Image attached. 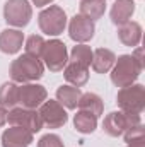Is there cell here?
Wrapping results in <instances>:
<instances>
[{
	"label": "cell",
	"mask_w": 145,
	"mask_h": 147,
	"mask_svg": "<svg viewBox=\"0 0 145 147\" xmlns=\"http://www.w3.org/2000/svg\"><path fill=\"white\" fill-rule=\"evenodd\" d=\"M39 29L48 36H58L67 28V14L58 5H50L38 16Z\"/></svg>",
	"instance_id": "277c9868"
},
{
	"label": "cell",
	"mask_w": 145,
	"mask_h": 147,
	"mask_svg": "<svg viewBox=\"0 0 145 147\" xmlns=\"http://www.w3.org/2000/svg\"><path fill=\"white\" fill-rule=\"evenodd\" d=\"M126 128L128 121H126V113L123 111H111L103 121V130L109 137H119L125 134Z\"/></svg>",
	"instance_id": "7c38bea8"
},
{
	"label": "cell",
	"mask_w": 145,
	"mask_h": 147,
	"mask_svg": "<svg viewBox=\"0 0 145 147\" xmlns=\"http://www.w3.org/2000/svg\"><path fill=\"white\" fill-rule=\"evenodd\" d=\"M116 62V55L108 48H97L92 51V69L97 74H108Z\"/></svg>",
	"instance_id": "2e32d148"
},
{
	"label": "cell",
	"mask_w": 145,
	"mask_h": 147,
	"mask_svg": "<svg viewBox=\"0 0 145 147\" xmlns=\"http://www.w3.org/2000/svg\"><path fill=\"white\" fill-rule=\"evenodd\" d=\"M7 121L12 127H22L29 130L31 134H36L43 128L39 113L36 110H28V108H12L10 113H7Z\"/></svg>",
	"instance_id": "52a82bcc"
},
{
	"label": "cell",
	"mask_w": 145,
	"mask_h": 147,
	"mask_svg": "<svg viewBox=\"0 0 145 147\" xmlns=\"http://www.w3.org/2000/svg\"><path fill=\"white\" fill-rule=\"evenodd\" d=\"M135 12V2L133 0H116L111 7V21L116 26H121L132 19Z\"/></svg>",
	"instance_id": "9a60e30c"
},
{
	"label": "cell",
	"mask_w": 145,
	"mask_h": 147,
	"mask_svg": "<svg viewBox=\"0 0 145 147\" xmlns=\"http://www.w3.org/2000/svg\"><path fill=\"white\" fill-rule=\"evenodd\" d=\"M116 103L123 113L140 115L145 108V87L142 84H132L121 87L116 96Z\"/></svg>",
	"instance_id": "3957f363"
},
{
	"label": "cell",
	"mask_w": 145,
	"mask_h": 147,
	"mask_svg": "<svg viewBox=\"0 0 145 147\" xmlns=\"http://www.w3.org/2000/svg\"><path fill=\"white\" fill-rule=\"evenodd\" d=\"M33 134L22 127H10L2 134V147H29Z\"/></svg>",
	"instance_id": "8fae6325"
},
{
	"label": "cell",
	"mask_w": 145,
	"mask_h": 147,
	"mask_svg": "<svg viewBox=\"0 0 145 147\" xmlns=\"http://www.w3.org/2000/svg\"><path fill=\"white\" fill-rule=\"evenodd\" d=\"M70 60L73 63H79V65H84V67H91L92 63V50L91 46H85V45H75L72 48V53H70Z\"/></svg>",
	"instance_id": "603a6c76"
},
{
	"label": "cell",
	"mask_w": 145,
	"mask_h": 147,
	"mask_svg": "<svg viewBox=\"0 0 145 147\" xmlns=\"http://www.w3.org/2000/svg\"><path fill=\"white\" fill-rule=\"evenodd\" d=\"M41 57L44 60V65L51 72H60V70H63V67L68 62L67 45L60 39H50V41L44 43Z\"/></svg>",
	"instance_id": "5b68a950"
},
{
	"label": "cell",
	"mask_w": 145,
	"mask_h": 147,
	"mask_svg": "<svg viewBox=\"0 0 145 147\" xmlns=\"http://www.w3.org/2000/svg\"><path fill=\"white\" fill-rule=\"evenodd\" d=\"M77 106H79L80 111H87V113L94 115L96 118L101 116V115H103V110H104L103 99H101L97 94H94V92H85V94H82Z\"/></svg>",
	"instance_id": "d6986e66"
},
{
	"label": "cell",
	"mask_w": 145,
	"mask_h": 147,
	"mask_svg": "<svg viewBox=\"0 0 145 147\" xmlns=\"http://www.w3.org/2000/svg\"><path fill=\"white\" fill-rule=\"evenodd\" d=\"M44 39L41 36H38V34H33V36L28 38V41H26V55H31V57H36L39 58L41 57V53H43V48H44Z\"/></svg>",
	"instance_id": "cb8c5ba5"
},
{
	"label": "cell",
	"mask_w": 145,
	"mask_h": 147,
	"mask_svg": "<svg viewBox=\"0 0 145 147\" xmlns=\"http://www.w3.org/2000/svg\"><path fill=\"white\" fill-rule=\"evenodd\" d=\"M38 113L41 116V121L46 127H50V128H60L68 120V115H67V111L63 110V106L58 101H53V99L44 101Z\"/></svg>",
	"instance_id": "ba28073f"
},
{
	"label": "cell",
	"mask_w": 145,
	"mask_h": 147,
	"mask_svg": "<svg viewBox=\"0 0 145 147\" xmlns=\"http://www.w3.org/2000/svg\"><path fill=\"white\" fill-rule=\"evenodd\" d=\"M33 2H34V5H36V7H44V5L51 3L53 0H33Z\"/></svg>",
	"instance_id": "f1b7e54d"
},
{
	"label": "cell",
	"mask_w": 145,
	"mask_h": 147,
	"mask_svg": "<svg viewBox=\"0 0 145 147\" xmlns=\"http://www.w3.org/2000/svg\"><path fill=\"white\" fill-rule=\"evenodd\" d=\"M125 140L126 142H132V140H137V139H142L144 137V125H137V127H132V128H126L125 130Z\"/></svg>",
	"instance_id": "484cf974"
},
{
	"label": "cell",
	"mask_w": 145,
	"mask_h": 147,
	"mask_svg": "<svg viewBox=\"0 0 145 147\" xmlns=\"http://www.w3.org/2000/svg\"><path fill=\"white\" fill-rule=\"evenodd\" d=\"M33 17V7L28 0H7L3 5V19L7 24L24 28Z\"/></svg>",
	"instance_id": "8992f818"
},
{
	"label": "cell",
	"mask_w": 145,
	"mask_h": 147,
	"mask_svg": "<svg viewBox=\"0 0 145 147\" xmlns=\"http://www.w3.org/2000/svg\"><path fill=\"white\" fill-rule=\"evenodd\" d=\"M80 96H82V92L75 86H62V87L56 89V101L62 106L68 108V110H75L77 108Z\"/></svg>",
	"instance_id": "e0dca14e"
},
{
	"label": "cell",
	"mask_w": 145,
	"mask_h": 147,
	"mask_svg": "<svg viewBox=\"0 0 145 147\" xmlns=\"http://www.w3.org/2000/svg\"><path fill=\"white\" fill-rule=\"evenodd\" d=\"M38 147H63V142L58 135L55 134H46L39 139L38 142Z\"/></svg>",
	"instance_id": "d4e9b609"
},
{
	"label": "cell",
	"mask_w": 145,
	"mask_h": 147,
	"mask_svg": "<svg viewBox=\"0 0 145 147\" xmlns=\"http://www.w3.org/2000/svg\"><path fill=\"white\" fill-rule=\"evenodd\" d=\"M118 38L125 46H138L142 39V26L135 21H128L121 26H118Z\"/></svg>",
	"instance_id": "5bb4252c"
},
{
	"label": "cell",
	"mask_w": 145,
	"mask_h": 147,
	"mask_svg": "<svg viewBox=\"0 0 145 147\" xmlns=\"http://www.w3.org/2000/svg\"><path fill=\"white\" fill-rule=\"evenodd\" d=\"M63 75H65L67 82H70L75 87H80V86H84L89 80V69L84 67V65H79V63L70 62L68 65H65Z\"/></svg>",
	"instance_id": "ac0fdd59"
},
{
	"label": "cell",
	"mask_w": 145,
	"mask_h": 147,
	"mask_svg": "<svg viewBox=\"0 0 145 147\" xmlns=\"http://www.w3.org/2000/svg\"><path fill=\"white\" fill-rule=\"evenodd\" d=\"M10 79L14 82L24 84V82H33L43 77L44 67L41 63V60L31 55H21L19 58H15L10 63Z\"/></svg>",
	"instance_id": "6da1fadb"
},
{
	"label": "cell",
	"mask_w": 145,
	"mask_h": 147,
	"mask_svg": "<svg viewBox=\"0 0 145 147\" xmlns=\"http://www.w3.org/2000/svg\"><path fill=\"white\" fill-rule=\"evenodd\" d=\"M96 33V26H94V21L84 17V16H73L70 19V24H68V34L73 41L77 43H85V41H91L94 38Z\"/></svg>",
	"instance_id": "30bf717a"
},
{
	"label": "cell",
	"mask_w": 145,
	"mask_h": 147,
	"mask_svg": "<svg viewBox=\"0 0 145 147\" xmlns=\"http://www.w3.org/2000/svg\"><path fill=\"white\" fill-rule=\"evenodd\" d=\"M7 123V110L0 106V127H3Z\"/></svg>",
	"instance_id": "83f0119b"
},
{
	"label": "cell",
	"mask_w": 145,
	"mask_h": 147,
	"mask_svg": "<svg viewBox=\"0 0 145 147\" xmlns=\"http://www.w3.org/2000/svg\"><path fill=\"white\" fill-rule=\"evenodd\" d=\"M19 103V86L15 82H5L0 86V106L12 110Z\"/></svg>",
	"instance_id": "ffe728a7"
},
{
	"label": "cell",
	"mask_w": 145,
	"mask_h": 147,
	"mask_svg": "<svg viewBox=\"0 0 145 147\" xmlns=\"http://www.w3.org/2000/svg\"><path fill=\"white\" fill-rule=\"evenodd\" d=\"M126 147H145V137L142 139H137V140H132V142H128V146Z\"/></svg>",
	"instance_id": "4316f807"
},
{
	"label": "cell",
	"mask_w": 145,
	"mask_h": 147,
	"mask_svg": "<svg viewBox=\"0 0 145 147\" xmlns=\"http://www.w3.org/2000/svg\"><path fill=\"white\" fill-rule=\"evenodd\" d=\"M73 127L80 134H92L97 127V118L87 111H79L73 116Z\"/></svg>",
	"instance_id": "7402d4cb"
},
{
	"label": "cell",
	"mask_w": 145,
	"mask_h": 147,
	"mask_svg": "<svg viewBox=\"0 0 145 147\" xmlns=\"http://www.w3.org/2000/svg\"><path fill=\"white\" fill-rule=\"evenodd\" d=\"M106 12V0H82L80 2V16L97 21Z\"/></svg>",
	"instance_id": "44dd1931"
},
{
	"label": "cell",
	"mask_w": 145,
	"mask_h": 147,
	"mask_svg": "<svg viewBox=\"0 0 145 147\" xmlns=\"http://www.w3.org/2000/svg\"><path fill=\"white\" fill-rule=\"evenodd\" d=\"M144 70V65L135 60L133 55H121L116 58L111 72V82L116 87L132 86Z\"/></svg>",
	"instance_id": "7a4b0ae2"
},
{
	"label": "cell",
	"mask_w": 145,
	"mask_h": 147,
	"mask_svg": "<svg viewBox=\"0 0 145 147\" xmlns=\"http://www.w3.org/2000/svg\"><path fill=\"white\" fill-rule=\"evenodd\" d=\"M46 98L48 92L39 84H24L22 87H19V103L22 105V108L36 110L46 101Z\"/></svg>",
	"instance_id": "9c48e42d"
},
{
	"label": "cell",
	"mask_w": 145,
	"mask_h": 147,
	"mask_svg": "<svg viewBox=\"0 0 145 147\" xmlns=\"http://www.w3.org/2000/svg\"><path fill=\"white\" fill-rule=\"evenodd\" d=\"M24 34L19 29H3L0 33V51L7 55H14L22 48Z\"/></svg>",
	"instance_id": "4fadbf2b"
}]
</instances>
